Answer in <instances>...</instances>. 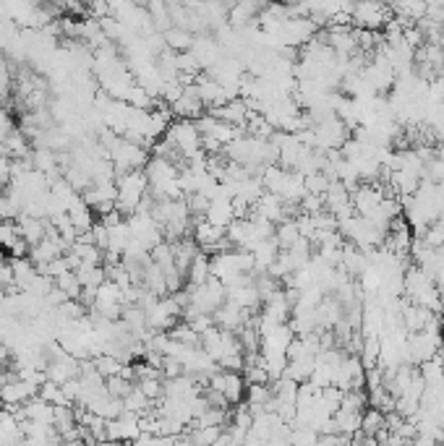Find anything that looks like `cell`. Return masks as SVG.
Here are the masks:
<instances>
[{"instance_id":"obj_21","label":"cell","mask_w":444,"mask_h":446,"mask_svg":"<svg viewBox=\"0 0 444 446\" xmlns=\"http://www.w3.org/2000/svg\"><path fill=\"white\" fill-rule=\"evenodd\" d=\"M21 240V233H18L16 222H0V248L11 251V245Z\"/></svg>"},{"instance_id":"obj_9","label":"cell","mask_w":444,"mask_h":446,"mask_svg":"<svg viewBox=\"0 0 444 446\" xmlns=\"http://www.w3.org/2000/svg\"><path fill=\"white\" fill-rule=\"evenodd\" d=\"M379 430H387V415L374 410V407L364 410V415H361V433L366 438H374Z\"/></svg>"},{"instance_id":"obj_24","label":"cell","mask_w":444,"mask_h":446,"mask_svg":"<svg viewBox=\"0 0 444 446\" xmlns=\"http://www.w3.org/2000/svg\"><path fill=\"white\" fill-rule=\"evenodd\" d=\"M11 355H13V352H11L9 345H3V342H0V365H6V363H9Z\"/></svg>"},{"instance_id":"obj_23","label":"cell","mask_w":444,"mask_h":446,"mask_svg":"<svg viewBox=\"0 0 444 446\" xmlns=\"http://www.w3.org/2000/svg\"><path fill=\"white\" fill-rule=\"evenodd\" d=\"M11 157H0V183H9L11 180Z\"/></svg>"},{"instance_id":"obj_19","label":"cell","mask_w":444,"mask_h":446,"mask_svg":"<svg viewBox=\"0 0 444 446\" xmlns=\"http://www.w3.org/2000/svg\"><path fill=\"white\" fill-rule=\"evenodd\" d=\"M134 386H136V384L126 381L123 376H113V379H107V381H105L107 394H110V397H115V399H126L131 391H134Z\"/></svg>"},{"instance_id":"obj_8","label":"cell","mask_w":444,"mask_h":446,"mask_svg":"<svg viewBox=\"0 0 444 446\" xmlns=\"http://www.w3.org/2000/svg\"><path fill=\"white\" fill-rule=\"evenodd\" d=\"M275 240H277V245H280V251H291L293 245L298 243L300 230H298V225H296V219H285V222L277 225Z\"/></svg>"},{"instance_id":"obj_18","label":"cell","mask_w":444,"mask_h":446,"mask_svg":"<svg viewBox=\"0 0 444 446\" xmlns=\"http://www.w3.org/2000/svg\"><path fill=\"white\" fill-rule=\"evenodd\" d=\"M55 287H58V290L65 292V298H68V301H79L81 292H84V287H81L79 279H76V272H68V274L58 277V279H55Z\"/></svg>"},{"instance_id":"obj_6","label":"cell","mask_w":444,"mask_h":446,"mask_svg":"<svg viewBox=\"0 0 444 446\" xmlns=\"http://www.w3.org/2000/svg\"><path fill=\"white\" fill-rule=\"evenodd\" d=\"M24 413H26V420L42 423V425H55V407L48 405V402H42L40 397L29 399L24 405Z\"/></svg>"},{"instance_id":"obj_2","label":"cell","mask_w":444,"mask_h":446,"mask_svg":"<svg viewBox=\"0 0 444 446\" xmlns=\"http://www.w3.org/2000/svg\"><path fill=\"white\" fill-rule=\"evenodd\" d=\"M392 18V11L381 3H358L353 9V24L366 32H379L381 26H387Z\"/></svg>"},{"instance_id":"obj_5","label":"cell","mask_w":444,"mask_h":446,"mask_svg":"<svg viewBox=\"0 0 444 446\" xmlns=\"http://www.w3.org/2000/svg\"><path fill=\"white\" fill-rule=\"evenodd\" d=\"M207 222L210 225H215V228L220 230H227L230 225H233V204H230V199L227 196H222V199H215V201L210 204V211H207Z\"/></svg>"},{"instance_id":"obj_20","label":"cell","mask_w":444,"mask_h":446,"mask_svg":"<svg viewBox=\"0 0 444 446\" xmlns=\"http://www.w3.org/2000/svg\"><path fill=\"white\" fill-rule=\"evenodd\" d=\"M97 301L99 303H123V290L115 282L105 279V282L97 287Z\"/></svg>"},{"instance_id":"obj_3","label":"cell","mask_w":444,"mask_h":446,"mask_svg":"<svg viewBox=\"0 0 444 446\" xmlns=\"http://www.w3.org/2000/svg\"><path fill=\"white\" fill-rule=\"evenodd\" d=\"M350 201H353V209L358 217L372 219L374 214H377V209L381 206V201H384V194H381L379 183H374V186L364 183V186H358L353 194H350Z\"/></svg>"},{"instance_id":"obj_15","label":"cell","mask_w":444,"mask_h":446,"mask_svg":"<svg viewBox=\"0 0 444 446\" xmlns=\"http://www.w3.org/2000/svg\"><path fill=\"white\" fill-rule=\"evenodd\" d=\"M259 6L256 3H238V6H233V9H230V24L235 26V29H238V26H246L249 24V21H256V13H259Z\"/></svg>"},{"instance_id":"obj_7","label":"cell","mask_w":444,"mask_h":446,"mask_svg":"<svg viewBox=\"0 0 444 446\" xmlns=\"http://www.w3.org/2000/svg\"><path fill=\"white\" fill-rule=\"evenodd\" d=\"M188 282L191 287H202L204 282H210L212 279V269H210V256L207 253H196L194 261H191V267H188Z\"/></svg>"},{"instance_id":"obj_1","label":"cell","mask_w":444,"mask_h":446,"mask_svg":"<svg viewBox=\"0 0 444 446\" xmlns=\"http://www.w3.org/2000/svg\"><path fill=\"white\" fill-rule=\"evenodd\" d=\"M165 138L180 152L183 160H188V157L196 155V152H202V133H199L194 121H173V126L168 128Z\"/></svg>"},{"instance_id":"obj_16","label":"cell","mask_w":444,"mask_h":446,"mask_svg":"<svg viewBox=\"0 0 444 446\" xmlns=\"http://www.w3.org/2000/svg\"><path fill=\"white\" fill-rule=\"evenodd\" d=\"M94 371H97L99 379H113V376H121L123 371V363L118 360V357L107 355V352H102V355L94 357Z\"/></svg>"},{"instance_id":"obj_14","label":"cell","mask_w":444,"mask_h":446,"mask_svg":"<svg viewBox=\"0 0 444 446\" xmlns=\"http://www.w3.org/2000/svg\"><path fill=\"white\" fill-rule=\"evenodd\" d=\"M243 374H233V371H225V389H222V397L230 402V405H238L243 399Z\"/></svg>"},{"instance_id":"obj_10","label":"cell","mask_w":444,"mask_h":446,"mask_svg":"<svg viewBox=\"0 0 444 446\" xmlns=\"http://www.w3.org/2000/svg\"><path fill=\"white\" fill-rule=\"evenodd\" d=\"M162 37H165V45H168L175 55H180V52H191V48H194V34L183 32V29H178V26L168 29Z\"/></svg>"},{"instance_id":"obj_12","label":"cell","mask_w":444,"mask_h":446,"mask_svg":"<svg viewBox=\"0 0 444 446\" xmlns=\"http://www.w3.org/2000/svg\"><path fill=\"white\" fill-rule=\"evenodd\" d=\"M29 160H32L34 170L42 172V175H55L58 172V155L53 149H34Z\"/></svg>"},{"instance_id":"obj_4","label":"cell","mask_w":444,"mask_h":446,"mask_svg":"<svg viewBox=\"0 0 444 446\" xmlns=\"http://www.w3.org/2000/svg\"><path fill=\"white\" fill-rule=\"evenodd\" d=\"M16 225H18V233H21V238H24L26 243H29V248H34V245L42 243V240H45V235H48L50 219H34V217H26V214H21Z\"/></svg>"},{"instance_id":"obj_22","label":"cell","mask_w":444,"mask_h":446,"mask_svg":"<svg viewBox=\"0 0 444 446\" xmlns=\"http://www.w3.org/2000/svg\"><path fill=\"white\" fill-rule=\"evenodd\" d=\"M136 389L144 394L146 399H152V402H157V399L165 397V391H162V381L160 379H141V381H136Z\"/></svg>"},{"instance_id":"obj_11","label":"cell","mask_w":444,"mask_h":446,"mask_svg":"<svg viewBox=\"0 0 444 446\" xmlns=\"http://www.w3.org/2000/svg\"><path fill=\"white\" fill-rule=\"evenodd\" d=\"M76 279H79V284L84 287V290H97L99 284L105 282L107 274H105V267H89V264H81L79 269H76Z\"/></svg>"},{"instance_id":"obj_13","label":"cell","mask_w":444,"mask_h":446,"mask_svg":"<svg viewBox=\"0 0 444 446\" xmlns=\"http://www.w3.org/2000/svg\"><path fill=\"white\" fill-rule=\"evenodd\" d=\"M191 446H215L222 438V428L220 425H207V428H191L186 433Z\"/></svg>"},{"instance_id":"obj_17","label":"cell","mask_w":444,"mask_h":446,"mask_svg":"<svg viewBox=\"0 0 444 446\" xmlns=\"http://www.w3.org/2000/svg\"><path fill=\"white\" fill-rule=\"evenodd\" d=\"M40 399H42V402H48V405H53V407H73V402H68V399H65L63 389H60L58 384H53V381H45L40 386Z\"/></svg>"}]
</instances>
